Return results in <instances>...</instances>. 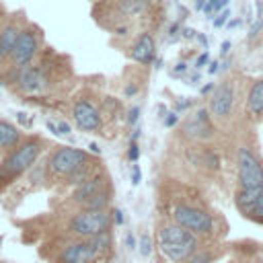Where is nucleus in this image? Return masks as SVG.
<instances>
[{"instance_id":"7","label":"nucleus","mask_w":263,"mask_h":263,"mask_svg":"<svg viewBox=\"0 0 263 263\" xmlns=\"http://www.w3.org/2000/svg\"><path fill=\"white\" fill-rule=\"evenodd\" d=\"M99 255L97 247L92 245L90 238H84L80 242H72L68 245L62 255H60V261L62 263H90L95 257Z\"/></svg>"},{"instance_id":"29","label":"nucleus","mask_w":263,"mask_h":263,"mask_svg":"<svg viewBox=\"0 0 263 263\" xmlns=\"http://www.w3.org/2000/svg\"><path fill=\"white\" fill-rule=\"evenodd\" d=\"M164 123H166V127H171V125H175V123H177V115H175V113H171V115L166 117V121H164Z\"/></svg>"},{"instance_id":"32","label":"nucleus","mask_w":263,"mask_h":263,"mask_svg":"<svg viewBox=\"0 0 263 263\" xmlns=\"http://www.w3.org/2000/svg\"><path fill=\"white\" fill-rule=\"evenodd\" d=\"M228 47H230V41H224V43H222V49H220V51H222V53H226V51H228Z\"/></svg>"},{"instance_id":"1","label":"nucleus","mask_w":263,"mask_h":263,"mask_svg":"<svg viewBox=\"0 0 263 263\" xmlns=\"http://www.w3.org/2000/svg\"><path fill=\"white\" fill-rule=\"evenodd\" d=\"M158 245H160L162 255L173 263L187 261L197 249L195 234L181 228L179 224L162 226L160 232H158Z\"/></svg>"},{"instance_id":"13","label":"nucleus","mask_w":263,"mask_h":263,"mask_svg":"<svg viewBox=\"0 0 263 263\" xmlns=\"http://www.w3.org/2000/svg\"><path fill=\"white\" fill-rule=\"evenodd\" d=\"M210 129L212 127H210V121H208V113L203 109L197 111V115L185 123V132L191 138H205L210 134Z\"/></svg>"},{"instance_id":"25","label":"nucleus","mask_w":263,"mask_h":263,"mask_svg":"<svg viewBox=\"0 0 263 263\" xmlns=\"http://www.w3.org/2000/svg\"><path fill=\"white\" fill-rule=\"evenodd\" d=\"M208 60H210V58H208V51H205V53H201V55L197 58V62H195V68H203V66L208 64Z\"/></svg>"},{"instance_id":"6","label":"nucleus","mask_w":263,"mask_h":263,"mask_svg":"<svg viewBox=\"0 0 263 263\" xmlns=\"http://www.w3.org/2000/svg\"><path fill=\"white\" fill-rule=\"evenodd\" d=\"M238 181H240V189L263 187V166L255 158V154H251L249 148L238 150Z\"/></svg>"},{"instance_id":"3","label":"nucleus","mask_w":263,"mask_h":263,"mask_svg":"<svg viewBox=\"0 0 263 263\" xmlns=\"http://www.w3.org/2000/svg\"><path fill=\"white\" fill-rule=\"evenodd\" d=\"M109 224H111V216L107 214V210H101V212L84 210L70 220V230L82 238H92V236L107 232Z\"/></svg>"},{"instance_id":"2","label":"nucleus","mask_w":263,"mask_h":263,"mask_svg":"<svg viewBox=\"0 0 263 263\" xmlns=\"http://www.w3.org/2000/svg\"><path fill=\"white\" fill-rule=\"evenodd\" d=\"M39 150H41V142L39 140H27L25 144L16 146L0 162V185L12 183L18 175H23L27 168H31V164L39 156Z\"/></svg>"},{"instance_id":"4","label":"nucleus","mask_w":263,"mask_h":263,"mask_svg":"<svg viewBox=\"0 0 263 263\" xmlns=\"http://www.w3.org/2000/svg\"><path fill=\"white\" fill-rule=\"evenodd\" d=\"M88 162V154L78 150V148H70V146H62L58 148L51 158H49V171L58 177H70L76 168L84 166Z\"/></svg>"},{"instance_id":"17","label":"nucleus","mask_w":263,"mask_h":263,"mask_svg":"<svg viewBox=\"0 0 263 263\" xmlns=\"http://www.w3.org/2000/svg\"><path fill=\"white\" fill-rule=\"evenodd\" d=\"M247 107L253 115H261L263 113V80H257L247 97Z\"/></svg>"},{"instance_id":"28","label":"nucleus","mask_w":263,"mask_h":263,"mask_svg":"<svg viewBox=\"0 0 263 263\" xmlns=\"http://www.w3.org/2000/svg\"><path fill=\"white\" fill-rule=\"evenodd\" d=\"M138 113H140L138 107H134V109L129 111V123H136V121H138Z\"/></svg>"},{"instance_id":"34","label":"nucleus","mask_w":263,"mask_h":263,"mask_svg":"<svg viewBox=\"0 0 263 263\" xmlns=\"http://www.w3.org/2000/svg\"><path fill=\"white\" fill-rule=\"evenodd\" d=\"M88 148H90V150H92V152H97V154H99V152H101V150H99V146H97V144H90V146H88Z\"/></svg>"},{"instance_id":"18","label":"nucleus","mask_w":263,"mask_h":263,"mask_svg":"<svg viewBox=\"0 0 263 263\" xmlns=\"http://www.w3.org/2000/svg\"><path fill=\"white\" fill-rule=\"evenodd\" d=\"M107 205H109V191H107L105 187L99 189L95 195H90V197L82 203V208L88 210V212H101V210H107Z\"/></svg>"},{"instance_id":"27","label":"nucleus","mask_w":263,"mask_h":263,"mask_svg":"<svg viewBox=\"0 0 263 263\" xmlns=\"http://www.w3.org/2000/svg\"><path fill=\"white\" fill-rule=\"evenodd\" d=\"M138 152H140V150H138V144L134 142L132 148H129V160H136V158H138Z\"/></svg>"},{"instance_id":"24","label":"nucleus","mask_w":263,"mask_h":263,"mask_svg":"<svg viewBox=\"0 0 263 263\" xmlns=\"http://www.w3.org/2000/svg\"><path fill=\"white\" fill-rule=\"evenodd\" d=\"M140 181H142L140 166H138V164H134V168H132V185H140Z\"/></svg>"},{"instance_id":"21","label":"nucleus","mask_w":263,"mask_h":263,"mask_svg":"<svg viewBox=\"0 0 263 263\" xmlns=\"http://www.w3.org/2000/svg\"><path fill=\"white\" fill-rule=\"evenodd\" d=\"M47 127L53 132V134H60V136H68L70 134V125L66 121H58V123H47Z\"/></svg>"},{"instance_id":"23","label":"nucleus","mask_w":263,"mask_h":263,"mask_svg":"<svg viewBox=\"0 0 263 263\" xmlns=\"http://www.w3.org/2000/svg\"><path fill=\"white\" fill-rule=\"evenodd\" d=\"M228 16H230V12H228V8H224V10L218 14V18H214V27H216V29L224 27V25L228 23Z\"/></svg>"},{"instance_id":"9","label":"nucleus","mask_w":263,"mask_h":263,"mask_svg":"<svg viewBox=\"0 0 263 263\" xmlns=\"http://www.w3.org/2000/svg\"><path fill=\"white\" fill-rule=\"evenodd\" d=\"M232 103H234V90H232V84L230 82H222L220 86H216L214 95H212V101H210V111L214 113V117H226L232 109Z\"/></svg>"},{"instance_id":"11","label":"nucleus","mask_w":263,"mask_h":263,"mask_svg":"<svg viewBox=\"0 0 263 263\" xmlns=\"http://www.w3.org/2000/svg\"><path fill=\"white\" fill-rule=\"evenodd\" d=\"M18 84L25 92H37L43 88L45 84V78H43V72L35 66H25L21 70V76H18Z\"/></svg>"},{"instance_id":"33","label":"nucleus","mask_w":263,"mask_h":263,"mask_svg":"<svg viewBox=\"0 0 263 263\" xmlns=\"http://www.w3.org/2000/svg\"><path fill=\"white\" fill-rule=\"evenodd\" d=\"M238 25H240V18H238V21L234 18V21H230V25H228V27H238Z\"/></svg>"},{"instance_id":"5","label":"nucleus","mask_w":263,"mask_h":263,"mask_svg":"<svg viewBox=\"0 0 263 263\" xmlns=\"http://www.w3.org/2000/svg\"><path fill=\"white\" fill-rule=\"evenodd\" d=\"M173 218L181 228H185L193 234H205L214 226L210 214H205L203 210H197V208H189V205H177L173 210Z\"/></svg>"},{"instance_id":"26","label":"nucleus","mask_w":263,"mask_h":263,"mask_svg":"<svg viewBox=\"0 0 263 263\" xmlns=\"http://www.w3.org/2000/svg\"><path fill=\"white\" fill-rule=\"evenodd\" d=\"M261 25H263V18H261V16H259V21H257V23H255V25H253V27H251V35H249V37H251V39H253V37H255V35H257V31H259V29H261Z\"/></svg>"},{"instance_id":"30","label":"nucleus","mask_w":263,"mask_h":263,"mask_svg":"<svg viewBox=\"0 0 263 263\" xmlns=\"http://www.w3.org/2000/svg\"><path fill=\"white\" fill-rule=\"evenodd\" d=\"M113 214H115V222H117V224H123V216H121V212H119V210H115Z\"/></svg>"},{"instance_id":"20","label":"nucleus","mask_w":263,"mask_h":263,"mask_svg":"<svg viewBox=\"0 0 263 263\" xmlns=\"http://www.w3.org/2000/svg\"><path fill=\"white\" fill-rule=\"evenodd\" d=\"M228 6V0H205V6H203V12L205 14H214L222 8Z\"/></svg>"},{"instance_id":"15","label":"nucleus","mask_w":263,"mask_h":263,"mask_svg":"<svg viewBox=\"0 0 263 263\" xmlns=\"http://www.w3.org/2000/svg\"><path fill=\"white\" fill-rule=\"evenodd\" d=\"M21 140V132L16 129V125L0 119V148H14Z\"/></svg>"},{"instance_id":"31","label":"nucleus","mask_w":263,"mask_h":263,"mask_svg":"<svg viewBox=\"0 0 263 263\" xmlns=\"http://www.w3.org/2000/svg\"><path fill=\"white\" fill-rule=\"evenodd\" d=\"M216 70H218V62H212V64H210V70H208V72H210V74H214Z\"/></svg>"},{"instance_id":"10","label":"nucleus","mask_w":263,"mask_h":263,"mask_svg":"<svg viewBox=\"0 0 263 263\" xmlns=\"http://www.w3.org/2000/svg\"><path fill=\"white\" fill-rule=\"evenodd\" d=\"M74 119H76L78 127H82L86 132H95L101 127V115L88 101H78L74 105Z\"/></svg>"},{"instance_id":"19","label":"nucleus","mask_w":263,"mask_h":263,"mask_svg":"<svg viewBox=\"0 0 263 263\" xmlns=\"http://www.w3.org/2000/svg\"><path fill=\"white\" fill-rule=\"evenodd\" d=\"M90 177H88V162L84 164V166H80V168H76L72 175H70V183H76V185H80V183H84V181H88Z\"/></svg>"},{"instance_id":"16","label":"nucleus","mask_w":263,"mask_h":263,"mask_svg":"<svg viewBox=\"0 0 263 263\" xmlns=\"http://www.w3.org/2000/svg\"><path fill=\"white\" fill-rule=\"evenodd\" d=\"M99 189H103V179H101V177H92V179L80 183V187H78L76 193H74V201L84 203V201H86L90 195H95Z\"/></svg>"},{"instance_id":"22","label":"nucleus","mask_w":263,"mask_h":263,"mask_svg":"<svg viewBox=\"0 0 263 263\" xmlns=\"http://www.w3.org/2000/svg\"><path fill=\"white\" fill-rule=\"evenodd\" d=\"M150 251H152V247H150V236H148V234H142V236H140V253H142V257H148Z\"/></svg>"},{"instance_id":"35","label":"nucleus","mask_w":263,"mask_h":263,"mask_svg":"<svg viewBox=\"0 0 263 263\" xmlns=\"http://www.w3.org/2000/svg\"><path fill=\"white\" fill-rule=\"evenodd\" d=\"M127 245L134 249V236H127Z\"/></svg>"},{"instance_id":"14","label":"nucleus","mask_w":263,"mask_h":263,"mask_svg":"<svg viewBox=\"0 0 263 263\" xmlns=\"http://www.w3.org/2000/svg\"><path fill=\"white\" fill-rule=\"evenodd\" d=\"M18 33L21 31L14 25H8V27L2 29V33H0V60L8 58L12 53V49L16 45V39H18Z\"/></svg>"},{"instance_id":"12","label":"nucleus","mask_w":263,"mask_h":263,"mask_svg":"<svg viewBox=\"0 0 263 263\" xmlns=\"http://www.w3.org/2000/svg\"><path fill=\"white\" fill-rule=\"evenodd\" d=\"M132 58L140 64H150L152 58H154V41L148 33H142L138 37V41L134 43V49H132Z\"/></svg>"},{"instance_id":"8","label":"nucleus","mask_w":263,"mask_h":263,"mask_svg":"<svg viewBox=\"0 0 263 263\" xmlns=\"http://www.w3.org/2000/svg\"><path fill=\"white\" fill-rule=\"evenodd\" d=\"M35 51H37V39H35V35L31 31H21L18 33V39H16V45H14L12 53H10L14 66H18V68L29 66L31 60H33V55H35Z\"/></svg>"}]
</instances>
